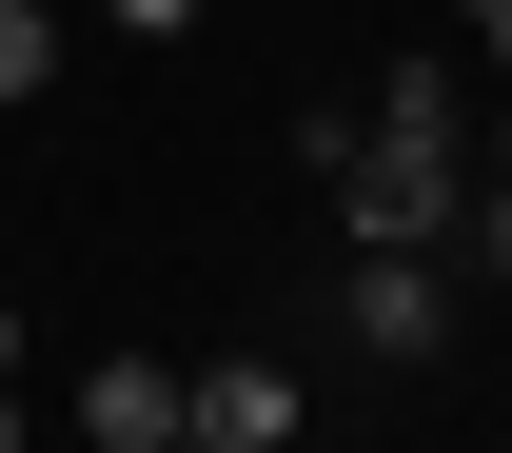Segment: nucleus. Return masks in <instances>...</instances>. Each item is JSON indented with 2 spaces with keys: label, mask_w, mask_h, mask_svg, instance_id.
I'll return each mask as SVG.
<instances>
[{
  "label": "nucleus",
  "mask_w": 512,
  "mask_h": 453,
  "mask_svg": "<svg viewBox=\"0 0 512 453\" xmlns=\"http://www.w3.org/2000/svg\"><path fill=\"white\" fill-rule=\"evenodd\" d=\"M316 178H335L355 237H394V257L473 237V99H453V60H394L375 119H316Z\"/></svg>",
  "instance_id": "obj_1"
},
{
  "label": "nucleus",
  "mask_w": 512,
  "mask_h": 453,
  "mask_svg": "<svg viewBox=\"0 0 512 453\" xmlns=\"http://www.w3.org/2000/svg\"><path fill=\"white\" fill-rule=\"evenodd\" d=\"M335 335H355V355H394V375H434V355H453V276H434V257H394V237H355Z\"/></svg>",
  "instance_id": "obj_2"
},
{
  "label": "nucleus",
  "mask_w": 512,
  "mask_h": 453,
  "mask_svg": "<svg viewBox=\"0 0 512 453\" xmlns=\"http://www.w3.org/2000/svg\"><path fill=\"white\" fill-rule=\"evenodd\" d=\"M158 434H197L178 355H79V453H158Z\"/></svg>",
  "instance_id": "obj_3"
},
{
  "label": "nucleus",
  "mask_w": 512,
  "mask_h": 453,
  "mask_svg": "<svg viewBox=\"0 0 512 453\" xmlns=\"http://www.w3.org/2000/svg\"><path fill=\"white\" fill-rule=\"evenodd\" d=\"M197 453H296V375L276 355H217L197 375Z\"/></svg>",
  "instance_id": "obj_4"
},
{
  "label": "nucleus",
  "mask_w": 512,
  "mask_h": 453,
  "mask_svg": "<svg viewBox=\"0 0 512 453\" xmlns=\"http://www.w3.org/2000/svg\"><path fill=\"white\" fill-rule=\"evenodd\" d=\"M60 79V0H0V99H40Z\"/></svg>",
  "instance_id": "obj_5"
},
{
  "label": "nucleus",
  "mask_w": 512,
  "mask_h": 453,
  "mask_svg": "<svg viewBox=\"0 0 512 453\" xmlns=\"http://www.w3.org/2000/svg\"><path fill=\"white\" fill-rule=\"evenodd\" d=\"M473 257H493V276H512V178H473Z\"/></svg>",
  "instance_id": "obj_6"
},
{
  "label": "nucleus",
  "mask_w": 512,
  "mask_h": 453,
  "mask_svg": "<svg viewBox=\"0 0 512 453\" xmlns=\"http://www.w3.org/2000/svg\"><path fill=\"white\" fill-rule=\"evenodd\" d=\"M99 20H138V40H178V20H197V0H99Z\"/></svg>",
  "instance_id": "obj_7"
},
{
  "label": "nucleus",
  "mask_w": 512,
  "mask_h": 453,
  "mask_svg": "<svg viewBox=\"0 0 512 453\" xmlns=\"http://www.w3.org/2000/svg\"><path fill=\"white\" fill-rule=\"evenodd\" d=\"M0 453H40V434H20V375H0Z\"/></svg>",
  "instance_id": "obj_8"
},
{
  "label": "nucleus",
  "mask_w": 512,
  "mask_h": 453,
  "mask_svg": "<svg viewBox=\"0 0 512 453\" xmlns=\"http://www.w3.org/2000/svg\"><path fill=\"white\" fill-rule=\"evenodd\" d=\"M473 40H493V60H512V0H473Z\"/></svg>",
  "instance_id": "obj_9"
},
{
  "label": "nucleus",
  "mask_w": 512,
  "mask_h": 453,
  "mask_svg": "<svg viewBox=\"0 0 512 453\" xmlns=\"http://www.w3.org/2000/svg\"><path fill=\"white\" fill-rule=\"evenodd\" d=\"M0 375H20V296H0Z\"/></svg>",
  "instance_id": "obj_10"
},
{
  "label": "nucleus",
  "mask_w": 512,
  "mask_h": 453,
  "mask_svg": "<svg viewBox=\"0 0 512 453\" xmlns=\"http://www.w3.org/2000/svg\"><path fill=\"white\" fill-rule=\"evenodd\" d=\"M158 453H197V434H158Z\"/></svg>",
  "instance_id": "obj_11"
}]
</instances>
